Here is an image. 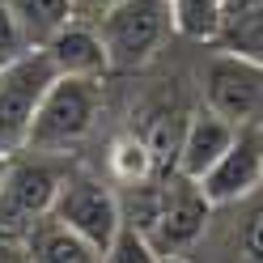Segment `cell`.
I'll return each mask as SVG.
<instances>
[{"label": "cell", "instance_id": "16", "mask_svg": "<svg viewBox=\"0 0 263 263\" xmlns=\"http://www.w3.org/2000/svg\"><path fill=\"white\" fill-rule=\"evenodd\" d=\"M106 259H115V263H153V259H161V255L153 251V242L144 238L136 225L123 221L119 229H115L110 246H106Z\"/></svg>", "mask_w": 263, "mask_h": 263}, {"label": "cell", "instance_id": "20", "mask_svg": "<svg viewBox=\"0 0 263 263\" xmlns=\"http://www.w3.org/2000/svg\"><path fill=\"white\" fill-rule=\"evenodd\" d=\"M17 259H26V238L0 229V263H17Z\"/></svg>", "mask_w": 263, "mask_h": 263}, {"label": "cell", "instance_id": "1", "mask_svg": "<svg viewBox=\"0 0 263 263\" xmlns=\"http://www.w3.org/2000/svg\"><path fill=\"white\" fill-rule=\"evenodd\" d=\"M102 106V89L93 77H55L47 85L43 102L30 119L26 132V153H47L55 157L64 149H72L77 140H85V132L98 119Z\"/></svg>", "mask_w": 263, "mask_h": 263}, {"label": "cell", "instance_id": "21", "mask_svg": "<svg viewBox=\"0 0 263 263\" xmlns=\"http://www.w3.org/2000/svg\"><path fill=\"white\" fill-rule=\"evenodd\" d=\"M5 161H9V157H5V153H0V174H5Z\"/></svg>", "mask_w": 263, "mask_h": 263}, {"label": "cell", "instance_id": "9", "mask_svg": "<svg viewBox=\"0 0 263 263\" xmlns=\"http://www.w3.org/2000/svg\"><path fill=\"white\" fill-rule=\"evenodd\" d=\"M234 132H238L234 119H225V115L212 110V106H200V110L187 119V127H183V144H178V174L204 178V174L212 170V161L229 149Z\"/></svg>", "mask_w": 263, "mask_h": 263}, {"label": "cell", "instance_id": "7", "mask_svg": "<svg viewBox=\"0 0 263 263\" xmlns=\"http://www.w3.org/2000/svg\"><path fill=\"white\" fill-rule=\"evenodd\" d=\"M208 106L221 110L225 119L246 123L259 119L263 123V64L246 60V55H221L208 68Z\"/></svg>", "mask_w": 263, "mask_h": 263}, {"label": "cell", "instance_id": "4", "mask_svg": "<svg viewBox=\"0 0 263 263\" xmlns=\"http://www.w3.org/2000/svg\"><path fill=\"white\" fill-rule=\"evenodd\" d=\"M64 170L47 161V153L34 157H13L5 161V174H0V229L9 234H26L39 217H47L60 195Z\"/></svg>", "mask_w": 263, "mask_h": 263}, {"label": "cell", "instance_id": "22", "mask_svg": "<svg viewBox=\"0 0 263 263\" xmlns=\"http://www.w3.org/2000/svg\"><path fill=\"white\" fill-rule=\"evenodd\" d=\"M5 60H9V55H5V51H0V64H5Z\"/></svg>", "mask_w": 263, "mask_h": 263}, {"label": "cell", "instance_id": "19", "mask_svg": "<svg viewBox=\"0 0 263 263\" xmlns=\"http://www.w3.org/2000/svg\"><path fill=\"white\" fill-rule=\"evenodd\" d=\"M68 5H72V17L77 22H98L106 9L119 5V0H68Z\"/></svg>", "mask_w": 263, "mask_h": 263}, {"label": "cell", "instance_id": "14", "mask_svg": "<svg viewBox=\"0 0 263 263\" xmlns=\"http://www.w3.org/2000/svg\"><path fill=\"white\" fill-rule=\"evenodd\" d=\"M170 13H174V30L178 34H187V39H217L225 0H170Z\"/></svg>", "mask_w": 263, "mask_h": 263}, {"label": "cell", "instance_id": "10", "mask_svg": "<svg viewBox=\"0 0 263 263\" xmlns=\"http://www.w3.org/2000/svg\"><path fill=\"white\" fill-rule=\"evenodd\" d=\"M22 238H26V259H34V263H89V259H102L77 229L64 225L55 212L39 217Z\"/></svg>", "mask_w": 263, "mask_h": 263}, {"label": "cell", "instance_id": "11", "mask_svg": "<svg viewBox=\"0 0 263 263\" xmlns=\"http://www.w3.org/2000/svg\"><path fill=\"white\" fill-rule=\"evenodd\" d=\"M217 39H225L234 55L263 64V0H225Z\"/></svg>", "mask_w": 263, "mask_h": 263}, {"label": "cell", "instance_id": "12", "mask_svg": "<svg viewBox=\"0 0 263 263\" xmlns=\"http://www.w3.org/2000/svg\"><path fill=\"white\" fill-rule=\"evenodd\" d=\"M13 22H17L26 47H43L60 26L72 22V5L68 0H5Z\"/></svg>", "mask_w": 263, "mask_h": 263}, {"label": "cell", "instance_id": "17", "mask_svg": "<svg viewBox=\"0 0 263 263\" xmlns=\"http://www.w3.org/2000/svg\"><path fill=\"white\" fill-rule=\"evenodd\" d=\"M242 259L263 263V208H259L255 217L246 221V229H242Z\"/></svg>", "mask_w": 263, "mask_h": 263}, {"label": "cell", "instance_id": "18", "mask_svg": "<svg viewBox=\"0 0 263 263\" xmlns=\"http://www.w3.org/2000/svg\"><path fill=\"white\" fill-rule=\"evenodd\" d=\"M22 47H26V39H22L17 22H13L9 5H5V0H0V51H5V55H17Z\"/></svg>", "mask_w": 263, "mask_h": 263}, {"label": "cell", "instance_id": "15", "mask_svg": "<svg viewBox=\"0 0 263 263\" xmlns=\"http://www.w3.org/2000/svg\"><path fill=\"white\" fill-rule=\"evenodd\" d=\"M110 170L127 187L153 178V157H149V149H144V140L136 136V132H132V136H119V140L110 144Z\"/></svg>", "mask_w": 263, "mask_h": 263}, {"label": "cell", "instance_id": "6", "mask_svg": "<svg viewBox=\"0 0 263 263\" xmlns=\"http://www.w3.org/2000/svg\"><path fill=\"white\" fill-rule=\"evenodd\" d=\"M259 183H263V123L246 119V123H238L229 149L212 161V170L200 178V187L208 195V204L217 208V204L246 200Z\"/></svg>", "mask_w": 263, "mask_h": 263}, {"label": "cell", "instance_id": "2", "mask_svg": "<svg viewBox=\"0 0 263 263\" xmlns=\"http://www.w3.org/2000/svg\"><path fill=\"white\" fill-rule=\"evenodd\" d=\"M55 77L60 72L43 47H22L17 55L0 64V153L5 157L26 149L30 119Z\"/></svg>", "mask_w": 263, "mask_h": 263}, {"label": "cell", "instance_id": "8", "mask_svg": "<svg viewBox=\"0 0 263 263\" xmlns=\"http://www.w3.org/2000/svg\"><path fill=\"white\" fill-rule=\"evenodd\" d=\"M43 51L51 55L60 77H93V81H102V72H110V55H106L102 34H98L93 22H77L72 17L68 26H60L55 34L43 43Z\"/></svg>", "mask_w": 263, "mask_h": 263}, {"label": "cell", "instance_id": "13", "mask_svg": "<svg viewBox=\"0 0 263 263\" xmlns=\"http://www.w3.org/2000/svg\"><path fill=\"white\" fill-rule=\"evenodd\" d=\"M183 119H178L174 110H157L153 119H149V127H144V149H149V157H153V178H166V174H174L178 170V144H183Z\"/></svg>", "mask_w": 263, "mask_h": 263}, {"label": "cell", "instance_id": "3", "mask_svg": "<svg viewBox=\"0 0 263 263\" xmlns=\"http://www.w3.org/2000/svg\"><path fill=\"white\" fill-rule=\"evenodd\" d=\"M93 26L102 34L110 68L127 72V68H140V64L153 60V51L174 30V13H170V0H119Z\"/></svg>", "mask_w": 263, "mask_h": 263}, {"label": "cell", "instance_id": "5", "mask_svg": "<svg viewBox=\"0 0 263 263\" xmlns=\"http://www.w3.org/2000/svg\"><path fill=\"white\" fill-rule=\"evenodd\" d=\"M51 212L68 229H77L102 259H106V246L115 238V229L123 225V208H119V200H115V191L106 183H98V178H85V174H77V178L64 174Z\"/></svg>", "mask_w": 263, "mask_h": 263}]
</instances>
